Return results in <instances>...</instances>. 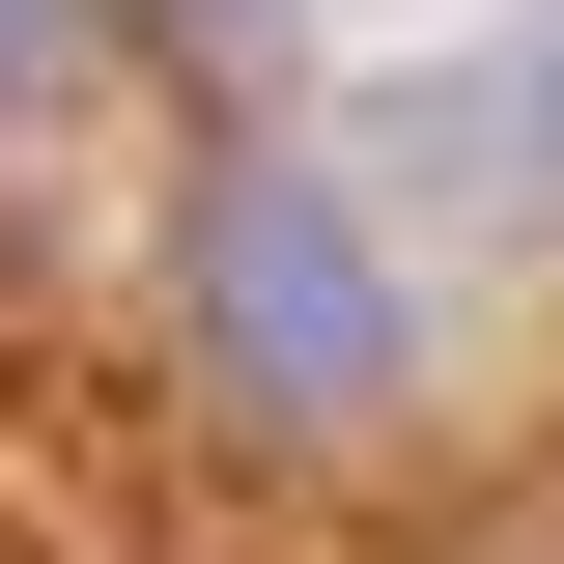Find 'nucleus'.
Returning <instances> with one entry per match:
<instances>
[{
	"label": "nucleus",
	"mask_w": 564,
	"mask_h": 564,
	"mask_svg": "<svg viewBox=\"0 0 564 564\" xmlns=\"http://www.w3.org/2000/svg\"><path fill=\"white\" fill-rule=\"evenodd\" d=\"M198 367L254 423H367V395H395V254H367L311 170H226V198H198Z\"/></svg>",
	"instance_id": "1"
},
{
	"label": "nucleus",
	"mask_w": 564,
	"mask_h": 564,
	"mask_svg": "<svg viewBox=\"0 0 564 564\" xmlns=\"http://www.w3.org/2000/svg\"><path fill=\"white\" fill-rule=\"evenodd\" d=\"M85 57H113V0H0V141H29V113H85Z\"/></svg>",
	"instance_id": "2"
},
{
	"label": "nucleus",
	"mask_w": 564,
	"mask_h": 564,
	"mask_svg": "<svg viewBox=\"0 0 564 564\" xmlns=\"http://www.w3.org/2000/svg\"><path fill=\"white\" fill-rule=\"evenodd\" d=\"M536 85H564V57H536Z\"/></svg>",
	"instance_id": "3"
}]
</instances>
